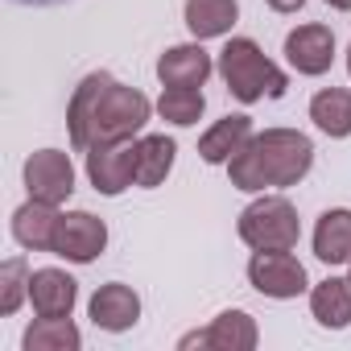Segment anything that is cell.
<instances>
[{
    "label": "cell",
    "mask_w": 351,
    "mask_h": 351,
    "mask_svg": "<svg viewBox=\"0 0 351 351\" xmlns=\"http://www.w3.org/2000/svg\"><path fill=\"white\" fill-rule=\"evenodd\" d=\"M157 104H149L145 91L116 83L108 71H91L71 104H66V128H71V145L75 149H95V145H112V141H132Z\"/></svg>",
    "instance_id": "obj_1"
},
{
    "label": "cell",
    "mask_w": 351,
    "mask_h": 351,
    "mask_svg": "<svg viewBox=\"0 0 351 351\" xmlns=\"http://www.w3.org/2000/svg\"><path fill=\"white\" fill-rule=\"evenodd\" d=\"M310 165H314V141L306 132H298V128H265L228 161V173H232L236 191L261 195L269 186H277V191L298 186L310 173Z\"/></svg>",
    "instance_id": "obj_2"
},
{
    "label": "cell",
    "mask_w": 351,
    "mask_h": 351,
    "mask_svg": "<svg viewBox=\"0 0 351 351\" xmlns=\"http://www.w3.org/2000/svg\"><path fill=\"white\" fill-rule=\"evenodd\" d=\"M215 71L223 75L228 91H232L240 104H256V99H265V95H269V99H281L285 87H289L285 71H281L273 58H265V50H261L252 38H232V42L219 50Z\"/></svg>",
    "instance_id": "obj_3"
},
{
    "label": "cell",
    "mask_w": 351,
    "mask_h": 351,
    "mask_svg": "<svg viewBox=\"0 0 351 351\" xmlns=\"http://www.w3.org/2000/svg\"><path fill=\"white\" fill-rule=\"evenodd\" d=\"M236 232L252 252H293L302 240V219H298V207L289 199L261 195L256 203H248L240 211Z\"/></svg>",
    "instance_id": "obj_4"
},
{
    "label": "cell",
    "mask_w": 351,
    "mask_h": 351,
    "mask_svg": "<svg viewBox=\"0 0 351 351\" xmlns=\"http://www.w3.org/2000/svg\"><path fill=\"white\" fill-rule=\"evenodd\" d=\"M248 281L256 293L273 298V302H289L306 293V265L293 252H252L248 261Z\"/></svg>",
    "instance_id": "obj_5"
},
{
    "label": "cell",
    "mask_w": 351,
    "mask_h": 351,
    "mask_svg": "<svg viewBox=\"0 0 351 351\" xmlns=\"http://www.w3.org/2000/svg\"><path fill=\"white\" fill-rule=\"evenodd\" d=\"M87 178L108 199L136 186V141H112V145L87 149Z\"/></svg>",
    "instance_id": "obj_6"
},
{
    "label": "cell",
    "mask_w": 351,
    "mask_h": 351,
    "mask_svg": "<svg viewBox=\"0 0 351 351\" xmlns=\"http://www.w3.org/2000/svg\"><path fill=\"white\" fill-rule=\"evenodd\" d=\"M25 191L29 199H42V203H66L75 195V165H71V153L62 149H38L29 153L25 161Z\"/></svg>",
    "instance_id": "obj_7"
},
{
    "label": "cell",
    "mask_w": 351,
    "mask_h": 351,
    "mask_svg": "<svg viewBox=\"0 0 351 351\" xmlns=\"http://www.w3.org/2000/svg\"><path fill=\"white\" fill-rule=\"evenodd\" d=\"M108 248V223L95 219L91 211H66L54 236V256L71 265H91Z\"/></svg>",
    "instance_id": "obj_8"
},
{
    "label": "cell",
    "mask_w": 351,
    "mask_h": 351,
    "mask_svg": "<svg viewBox=\"0 0 351 351\" xmlns=\"http://www.w3.org/2000/svg\"><path fill=\"white\" fill-rule=\"evenodd\" d=\"M285 58H289V66H293L298 75H306V79L326 75L330 62H335V34H330V25L310 21V25L289 29V34H285Z\"/></svg>",
    "instance_id": "obj_9"
},
{
    "label": "cell",
    "mask_w": 351,
    "mask_h": 351,
    "mask_svg": "<svg viewBox=\"0 0 351 351\" xmlns=\"http://www.w3.org/2000/svg\"><path fill=\"white\" fill-rule=\"evenodd\" d=\"M261 343L256 318L248 310H223L207 330H191L182 335L178 347H211V351H252Z\"/></svg>",
    "instance_id": "obj_10"
},
{
    "label": "cell",
    "mask_w": 351,
    "mask_h": 351,
    "mask_svg": "<svg viewBox=\"0 0 351 351\" xmlns=\"http://www.w3.org/2000/svg\"><path fill=\"white\" fill-rule=\"evenodd\" d=\"M87 314H91V322H95L99 330L120 335V330H132V326L141 322V298H136L132 285L108 281V285H99V289L91 293Z\"/></svg>",
    "instance_id": "obj_11"
},
{
    "label": "cell",
    "mask_w": 351,
    "mask_h": 351,
    "mask_svg": "<svg viewBox=\"0 0 351 351\" xmlns=\"http://www.w3.org/2000/svg\"><path fill=\"white\" fill-rule=\"evenodd\" d=\"M58 223H62V211L54 203H42V199H29L13 211V240L25 248V252H54V236H58Z\"/></svg>",
    "instance_id": "obj_12"
},
{
    "label": "cell",
    "mask_w": 351,
    "mask_h": 351,
    "mask_svg": "<svg viewBox=\"0 0 351 351\" xmlns=\"http://www.w3.org/2000/svg\"><path fill=\"white\" fill-rule=\"evenodd\" d=\"M215 62L203 50V42H186V46H169L157 58V79L161 87H203L211 79Z\"/></svg>",
    "instance_id": "obj_13"
},
{
    "label": "cell",
    "mask_w": 351,
    "mask_h": 351,
    "mask_svg": "<svg viewBox=\"0 0 351 351\" xmlns=\"http://www.w3.org/2000/svg\"><path fill=\"white\" fill-rule=\"evenodd\" d=\"M29 302L38 318H71L79 302V281L66 269H38L29 281Z\"/></svg>",
    "instance_id": "obj_14"
},
{
    "label": "cell",
    "mask_w": 351,
    "mask_h": 351,
    "mask_svg": "<svg viewBox=\"0 0 351 351\" xmlns=\"http://www.w3.org/2000/svg\"><path fill=\"white\" fill-rule=\"evenodd\" d=\"M252 136H256V132H252V116L232 112V116L215 120V124L199 136V157H203L207 165H228Z\"/></svg>",
    "instance_id": "obj_15"
},
{
    "label": "cell",
    "mask_w": 351,
    "mask_h": 351,
    "mask_svg": "<svg viewBox=\"0 0 351 351\" xmlns=\"http://www.w3.org/2000/svg\"><path fill=\"white\" fill-rule=\"evenodd\" d=\"M310 314L326 330L351 326V277H326L310 289Z\"/></svg>",
    "instance_id": "obj_16"
},
{
    "label": "cell",
    "mask_w": 351,
    "mask_h": 351,
    "mask_svg": "<svg viewBox=\"0 0 351 351\" xmlns=\"http://www.w3.org/2000/svg\"><path fill=\"white\" fill-rule=\"evenodd\" d=\"M314 256L322 265H347L351 261V211L330 207L314 223Z\"/></svg>",
    "instance_id": "obj_17"
},
{
    "label": "cell",
    "mask_w": 351,
    "mask_h": 351,
    "mask_svg": "<svg viewBox=\"0 0 351 351\" xmlns=\"http://www.w3.org/2000/svg\"><path fill=\"white\" fill-rule=\"evenodd\" d=\"M182 17H186V29L195 34V42H211V38L232 34L240 5L236 0H186Z\"/></svg>",
    "instance_id": "obj_18"
},
{
    "label": "cell",
    "mask_w": 351,
    "mask_h": 351,
    "mask_svg": "<svg viewBox=\"0 0 351 351\" xmlns=\"http://www.w3.org/2000/svg\"><path fill=\"white\" fill-rule=\"evenodd\" d=\"M173 157H178V145H173L165 132H149L136 141V186L153 191L169 178Z\"/></svg>",
    "instance_id": "obj_19"
},
{
    "label": "cell",
    "mask_w": 351,
    "mask_h": 351,
    "mask_svg": "<svg viewBox=\"0 0 351 351\" xmlns=\"http://www.w3.org/2000/svg\"><path fill=\"white\" fill-rule=\"evenodd\" d=\"M310 120H314L318 132H326L335 141L351 136V91L347 87H322V91H314Z\"/></svg>",
    "instance_id": "obj_20"
},
{
    "label": "cell",
    "mask_w": 351,
    "mask_h": 351,
    "mask_svg": "<svg viewBox=\"0 0 351 351\" xmlns=\"http://www.w3.org/2000/svg\"><path fill=\"white\" fill-rule=\"evenodd\" d=\"M25 351H79L83 347V335L71 318H38L25 339H21Z\"/></svg>",
    "instance_id": "obj_21"
},
{
    "label": "cell",
    "mask_w": 351,
    "mask_h": 351,
    "mask_svg": "<svg viewBox=\"0 0 351 351\" xmlns=\"http://www.w3.org/2000/svg\"><path fill=\"white\" fill-rule=\"evenodd\" d=\"M207 112V95L203 87H161V99H157V116L178 124V128H191L199 124Z\"/></svg>",
    "instance_id": "obj_22"
},
{
    "label": "cell",
    "mask_w": 351,
    "mask_h": 351,
    "mask_svg": "<svg viewBox=\"0 0 351 351\" xmlns=\"http://www.w3.org/2000/svg\"><path fill=\"white\" fill-rule=\"evenodd\" d=\"M29 281H34V273H29V265L21 256H9L0 265V314L5 318L21 310V302L29 298Z\"/></svg>",
    "instance_id": "obj_23"
},
{
    "label": "cell",
    "mask_w": 351,
    "mask_h": 351,
    "mask_svg": "<svg viewBox=\"0 0 351 351\" xmlns=\"http://www.w3.org/2000/svg\"><path fill=\"white\" fill-rule=\"evenodd\" d=\"M265 5H269L273 13H298V9L306 5V0H265Z\"/></svg>",
    "instance_id": "obj_24"
},
{
    "label": "cell",
    "mask_w": 351,
    "mask_h": 351,
    "mask_svg": "<svg viewBox=\"0 0 351 351\" xmlns=\"http://www.w3.org/2000/svg\"><path fill=\"white\" fill-rule=\"evenodd\" d=\"M330 9H339V13H351V0H326Z\"/></svg>",
    "instance_id": "obj_25"
},
{
    "label": "cell",
    "mask_w": 351,
    "mask_h": 351,
    "mask_svg": "<svg viewBox=\"0 0 351 351\" xmlns=\"http://www.w3.org/2000/svg\"><path fill=\"white\" fill-rule=\"evenodd\" d=\"M17 5H38L42 9V5H62V0H17Z\"/></svg>",
    "instance_id": "obj_26"
},
{
    "label": "cell",
    "mask_w": 351,
    "mask_h": 351,
    "mask_svg": "<svg viewBox=\"0 0 351 351\" xmlns=\"http://www.w3.org/2000/svg\"><path fill=\"white\" fill-rule=\"evenodd\" d=\"M347 75H351V46H347Z\"/></svg>",
    "instance_id": "obj_27"
},
{
    "label": "cell",
    "mask_w": 351,
    "mask_h": 351,
    "mask_svg": "<svg viewBox=\"0 0 351 351\" xmlns=\"http://www.w3.org/2000/svg\"><path fill=\"white\" fill-rule=\"evenodd\" d=\"M347 265H351V261H347ZM347 277H351V273H347Z\"/></svg>",
    "instance_id": "obj_28"
}]
</instances>
